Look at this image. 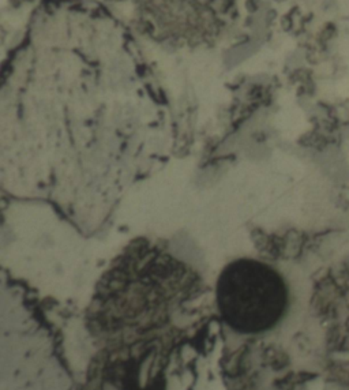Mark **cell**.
<instances>
[{"mask_svg":"<svg viewBox=\"0 0 349 390\" xmlns=\"http://www.w3.org/2000/svg\"><path fill=\"white\" fill-rule=\"evenodd\" d=\"M218 313L232 330L259 334L273 329L288 306L284 278L270 265L240 258L228 264L217 278Z\"/></svg>","mask_w":349,"mask_h":390,"instance_id":"1","label":"cell"}]
</instances>
